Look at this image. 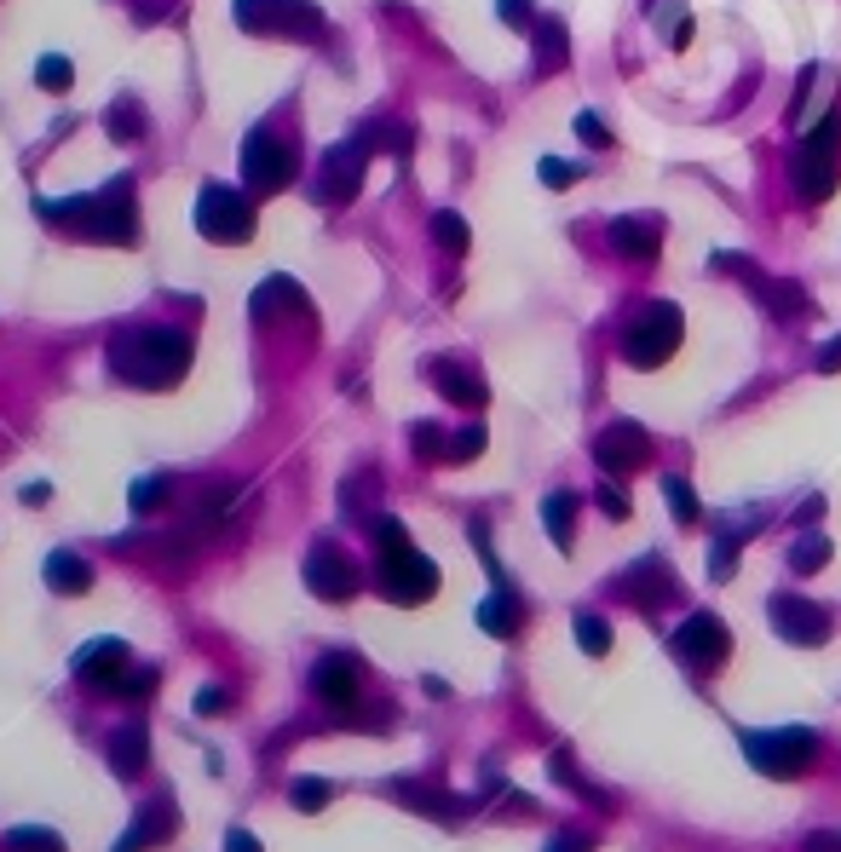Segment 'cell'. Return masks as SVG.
Listing matches in <instances>:
<instances>
[{
    "label": "cell",
    "instance_id": "6da1fadb",
    "mask_svg": "<svg viewBox=\"0 0 841 852\" xmlns=\"http://www.w3.org/2000/svg\"><path fill=\"white\" fill-rule=\"evenodd\" d=\"M110 369L145 392H167L190 369V334L185 329H127L110 340Z\"/></svg>",
    "mask_w": 841,
    "mask_h": 852
},
{
    "label": "cell",
    "instance_id": "7a4b0ae2",
    "mask_svg": "<svg viewBox=\"0 0 841 852\" xmlns=\"http://www.w3.org/2000/svg\"><path fill=\"white\" fill-rule=\"evenodd\" d=\"M36 214L63 225V231H81L92 243H133L139 236V219H133V179H110L98 196H58V202H36Z\"/></svg>",
    "mask_w": 841,
    "mask_h": 852
},
{
    "label": "cell",
    "instance_id": "3957f363",
    "mask_svg": "<svg viewBox=\"0 0 841 852\" xmlns=\"http://www.w3.org/2000/svg\"><path fill=\"white\" fill-rule=\"evenodd\" d=\"M841 179V116L830 110L813 133L801 139V150L790 156V190L801 202H830Z\"/></svg>",
    "mask_w": 841,
    "mask_h": 852
},
{
    "label": "cell",
    "instance_id": "277c9868",
    "mask_svg": "<svg viewBox=\"0 0 841 852\" xmlns=\"http://www.w3.org/2000/svg\"><path fill=\"white\" fill-rule=\"evenodd\" d=\"M681 340H686V317H681V305H668V300H652L640 317H634L623 329V358L634 369H657L681 352Z\"/></svg>",
    "mask_w": 841,
    "mask_h": 852
},
{
    "label": "cell",
    "instance_id": "5b68a950",
    "mask_svg": "<svg viewBox=\"0 0 841 852\" xmlns=\"http://www.w3.org/2000/svg\"><path fill=\"white\" fill-rule=\"evenodd\" d=\"M744 755L766 777H801L819 755V737L806 726H779V732H744Z\"/></svg>",
    "mask_w": 841,
    "mask_h": 852
},
{
    "label": "cell",
    "instance_id": "8992f818",
    "mask_svg": "<svg viewBox=\"0 0 841 852\" xmlns=\"http://www.w3.org/2000/svg\"><path fill=\"white\" fill-rule=\"evenodd\" d=\"M237 23L248 36H277V41L323 36V12L312 0H237Z\"/></svg>",
    "mask_w": 841,
    "mask_h": 852
},
{
    "label": "cell",
    "instance_id": "52a82bcc",
    "mask_svg": "<svg viewBox=\"0 0 841 852\" xmlns=\"http://www.w3.org/2000/svg\"><path fill=\"white\" fill-rule=\"evenodd\" d=\"M243 179L254 196H277L294 185V145L272 127H254L248 145H243Z\"/></svg>",
    "mask_w": 841,
    "mask_h": 852
},
{
    "label": "cell",
    "instance_id": "ba28073f",
    "mask_svg": "<svg viewBox=\"0 0 841 852\" xmlns=\"http://www.w3.org/2000/svg\"><path fill=\"white\" fill-rule=\"evenodd\" d=\"M196 231L208 236V243H248L254 236V202L231 185H202Z\"/></svg>",
    "mask_w": 841,
    "mask_h": 852
},
{
    "label": "cell",
    "instance_id": "9c48e42d",
    "mask_svg": "<svg viewBox=\"0 0 841 852\" xmlns=\"http://www.w3.org/2000/svg\"><path fill=\"white\" fill-rule=\"evenodd\" d=\"M715 271H726V277H744L750 294L766 305L772 317H784V323H795V317L813 312V305H806V294H801V283H779V277H766V271H761L755 259H744V254H715Z\"/></svg>",
    "mask_w": 841,
    "mask_h": 852
},
{
    "label": "cell",
    "instance_id": "30bf717a",
    "mask_svg": "<svg viewBox=\"0 0 841 852\" xmlns=\"http://www.w3.org/2000/svg\"><path fill=\"white\" fill-rule=\"evenodd\" d=\"M381 588L392 605H427L439 594V565L415 548H392V554H381Z\"/></svg>",
    "mask_w": 841,
    "mask_h": 852
},
{
    "label": "cell",
    "instance_id": "8fae6325",
    "mask_svg": "<svg viewBox=\"0 0 841 852\" xmlns=\"http://www.w3.org/2000/svg\"><path fill=\"white\" fill-rule=\"evenodd\" d=\"M675 657L681 663H692V668H721L726 657H732V634H726V623L715 617V610H697V617H686L681 628H675Z\"/></svg>",
    "mask_w": 841,
    "mask_h": 852
},
{
    "label": "cell",
    "instance_id": "7c38bea8",
    "mask_svg": "<svg viewBox=\"0 0 841 852\" xmlns=\"http://www.w3.org/2000/svg\"><path fill=\"white\" fill-rule=\"evenodd\" d=\"M594 461L612 472V479H628V472H640L652 461V438L640 421H612L599 438H594Z\"/></svg>",
    "mask_w": 841,
    "mask_h": 852
},
{
    "label": "cell",
    "instance_id": "4fadbf2b",
    "mask_svg": "<svg viewBox=\"0 0 841 852\" xmlns=\"http://www.w3.org/2000/svg\"><path fill=\"white\" fill-rule=\"evenodd\" d=\"M772 628H779L790 645H824L830 639V610L801 599V594H772Z\"/></svg>",
    "mask_w": 841,
    "mask_h": 852
},
{
    "label": "cell",
    "instance_id": "5bb4252c",
    "mask_svg": "<svg viewBox=\"0 0 841 852\" xmlns=\"http://www.w3.org/2000/svg\"><path fill=\"white\" fill-rule=\"evenodd\" d=\"M306 582H312V594H323V599H352L358 594V565L334 548V541H317L312 548V559H306Z\"/></svg>",
    "mask_w": 841,
    "mask_h": 852
},
{
    "label": "cell",
    "instance_id": "9a60e30c",
    "mask_svg": "<svg viewBox=\"0 0 841 852\" xmlns=\"http://www.w3.org/2000/svg\"><path fill=\"white\" fill-rule=\"evenodd\" d=\"M76 674L98 692H121L127 679V645L121 639H98V645H81L76 652Z\"/></svg>",
    "mask_w": 841,
    "mask_h": 852
},
{
    "label": "cell",
    "instance_id": "2e32d148",
    "mask_svg": "<svg viewBox=\"0 0 841 852\" xmlns=\"http://www.w3.org/2000/svg\"><path fill=\"white\" fill-rule=\"evenodd\" d=\"M363 150L358 145H334L329 156H323V174H317V196L323 202H352L358 196V185H363Z\"/></svg>",
    "mask_w": 841,
    "mask_h": 852
},
{
    "label": "cell",
    "instance_id": "e0dca14e",
    "mask_svg": "<svg viewBox=\"0 0 841 852\" xmlns=\"http://www.w3.org/2000/svg\"><path fill=\"white\" fill-rule=\"evenodd\" d=\"M312 692L329 703V708H358V663L352 657H323L312 668Z\"/></svg>",
    "mask_w": 841,
    "mask_h": 852
},
{
    "label": "cell",
    "instance_id": "ac0fdd59",
    "mask_svg": "<svg viewBox=\"0 0 841 852\" xmlns=\"http://www.w3.org/2000/svg\"><path fill=\"white\" fill-rule=\"evenodd\" d=\"M612 248H617L623 259H657L663 225H657V219H640V214H623V219H612Z\"/></svg>",
    "mask_w": 841,
    "mask_h": 852
},
{
    "label": "cell",
    "instance_id": "d6986e66",
    "mask_svg": "<svg viewBox=\"0 0 841 852\" xmlns=\"http://www.w3.org/2000/svg\"><path fill=\"white\" fill-rule=\"evenodd\" d=\"M427 374H432V381H439V392L450 398V403H467V409H485V381H479V374L473 369H467V363H450V358H439V363H427Z\"/></svg>",
    "mask_w": 841,
    "mask_h": 852
},
{
    "label": "cell",
    "instance_id": "ffe728a7",
    "mask_svg": "<svg viewBox=\"0 0 841 852\" xmlns=\"http://www.w3.org/2000/svg\"><path fill=\"white\" fill-rule=\"evenodd\" d=\"M283 312L306 317V312H312V300L300 294L294 277H265V283L254 288V317H283Z\"/></svg>",
    "mask_w": 841,
    "mask_h": 852
},
{
    "label": "cell",
    "instance_id": "44dd1931",
    "mask_svg": "<svg viewBox=\"0 0 841 852\" xmlns=\"http://www.w3.org/2000/svg\"><path fill=\"white\" fill-rule=\"evenodd\" d=\"M628 599H640V605H663L668 594H675V576H668L663 559H646V565H634V576L623 582Z\"/></svg>",
    "mask_w": 841,
    "mask_h": 852
},
{
    "label": "cell",
    "instance_id": "7402d4cb",
    "mask_svg": "<svg viewBox=\"0 0 841 852\" xmlns=\"http://www.w3.org/2000/svg\"><path fill=\"white\" fill-rule=\"evenodd\" d=\"M47 582H52V594H87L92 588V565L81 554H70V548H58L47 559Z\"/></svg>",
    "mask_w": 841,
    "mask_h": 852
},
{
    "label": "cell",
    "instance_id": "603a6c76",
    "mask_svg": "<svg viewBox=\"0 0 841 852\" xmlns=\"http://www.w3.org/2000/svg\"><path fill=\"white\" fill-rule=\"evenodd\" d=\"M519 623H525V610H519V599H514L508 588H496V594L479 605V628H485V634H496V639L519 634Z\"/></svg>",
    "mask_w": 841,
    "mask_h": 852
},
{
    "label": "cell",
    "instance_id": "cb8c5ba5",
    "mask_svg": "<svg viewBox=\"0 0 841 852\" xmlns=\"http://www.w3.org/2000/svg\"><path fill=\"white\" fill-rule=\"evenodd\" d=\"M542 525H548V536H554V548L570 554V536H577V496H570V490H554V496L542 501Z\"/></svg>",
    "mask_w": 841,
    "mask_h": 852
},
{
    "label": "cell",
    "instance_id": "d4e9b609",
    "mask_svg": "<svg viewBox=\"0 0 841 852\" xmlns=\"http://www.w3.org/2000/svg\"><path fill=\"white\" fill-rule=\"evenodd\" d=\"M145 755H150V732H145V726H121L116 743H110V766L133 777V772L145 766Z\"/></svg>",
    "mask_w": 841,
    "mask_h": 852
},
{
    "label": "cell",
    "instance_id": "484cf974",
    "mask_svg": "<svg viewBox=\"0 0 841 852\" xmlns=\"http://www.w3.org/2000/svg\"><path fill=\"white\" fill-rule=\"evenodd\" d=\"M358 150H363V156H375V150H387V156H403V150H410V133L375 116V121H363V127H358Z\"/></svg>",
    "mask_w": 841,
    "mask_h": 852
},
{
    "label": "cell",
    "instance_id": "4316f807",
    "mask_svg": "<svg viewBox=\"0 0 841 852\" xmlns=\"http://www.w3.org/2000/svg\"><path fill=\"white\" fill-rule=\"evenodd\" d=\"M167 830H174V806H167V801H150V806H145V824L121 841V852H145V846L167 841Z\"/></svg>",
    "mask_w": 841,
    "mask_h": 852
},
{
    "label": "cell",
    "instance_id": "83f0119b",
    "mask_svg": "<svg viewBox=\"0 0 841 852\" xmlns=\"http://www.w3.org/2000/svg\"><path fill=\"white\" fill-rule=\"evenodd\" d=\"M536 58H542V70H565L570 41H565V23L559 18H548L542 29H536Z\"/></svg>",
    "mask_w": 841,
    "mask_h": 852
},
{
    "label": "cell",
    "instance_id": "f1b7e54d",
    "mask_svg": "<svg viewBox=\"0 0 841 852\" xmlns=\"http://www.w3.org/2000/svg\"><path fill=\"white\" fill-rule=\"evenodd\" d=\"M830 565V536H819V530H806L795 548H790V570H801V576H813V570H824Z\"/></svg>",
    "mask_w": 841,
    "mask_h": 852
},
{
    "label": "cell",
    "instance_id": "f546056e",
    "mask_svg": "<svg viewBox=\"0 0 841 852\" xmlns=\"http://www.w3.org/2000/svg\"><path fill=\"white\" fill-rule=\"evenodd\" d=\"M663 496H668V513H675L681 525H697V519H703V507H697V490L681 479V472H668V479H663Z\"/></svg>",
    "mask_w": 841,
    "mask_h": 852
},
{
    "label": "cell",
    "instance_id": "4dcf8cb0",
    "mask_svg": "<svg viewBox=\"0 0 841 852\" xmlns=\"http://www.w3.org/2000/svg\"><path fill=\"white\" fill-rule=\"evenodd\" d=\"M432 243H439L444 254H467V243H473V231H467V219L461 214H432Z\"/></svg>",
    "mask_w": 841,
    "mask_h": 852
},
{
    "label": "cell",
    "instance_id": "1f68e13d",
    "mask_svg": "<svg viewBox=\"0 0 841 852\" xmlns=\"http://www.w3.org/2000/svg\"><path fill=\"white\" fill-rule=\"evenodd\" d=\"M657 29L668 36V47H686V41H692V12H686V0H657Z\"/></svg>",
    "mask_w": 841,
    "mask_h": 852
},
{
    "label": "cell",
    "instance_id": "d6a6232c",
    "mask_svg": "<svg viewBox=\"0 0 841 852\" xmlns=\"http://www.w3.org/2000/svg\"><path fill=\"white\" fill-rule=\"evenodd\" d=\"M577 645L588 657H605V652H612V623L594 617V610H583V617H577Z\"/></svg>",
    "mask_w": 841,
    "mask_h": 852
},
{
    "label": "cell",
    "instance_id": "836d02e7",
    "mask_svg": "<svg viewBox=\"0 0 841 852\" xmlns=\"http://www.w3.org/2000/svg\"><path fill=\"white\" fill-rule=\"evenodd\" d=\"M7 852H63V841H58V830L29 824V830H12L7 835Z\"/></svg>",
    "mask_w": 841,
    "mask_h": 852
},
{
    "label": "cell",
    "instance_id": "e575fe53",
    "mask_svg": "<svg viewBox=\"0 0 841 852\" xmlns=\"http://www.w3.org/2000/svg\"><path fill=\"white\" fill-rule=\"evenodd\" d=\"M36 81H41L47 92H70V81H76L70 58H63V52H47V58L36 63Z\"/></svg>",
    "mask_w": 841,
    "mask_h": 852
},
{
    "label": "cell",
    "instance_id": "d590c367",
    "mask_svg": "<svg viewBox=\"0 0 841 852\" xmlns=\"http://www.w3.org/2000/svg\"><path fill=\"white\" fill-rule=\"evenodd\" d=\"M410 444H415V456H427V461H439V456L450 461V438L432 427V421H415V427H410Z\"/></svg>",
    "mask_w": 841,
    "mask_h": 852
},
{
    "label": "cell",
    "instance_id": "8d00e7d4",
    "mask_svg": "<svg viewBox=\"0 0 841 852\" xmlns=\"http://www.w3.org/2000/svg\"><path fill=\"white\" fill-rule=\"evenodd\" d=\"M139 133H145V116L133 110V105H116V110H110V139H116V145L139 139Z\"/></svg>",
    "mask_w": 841,
    "mask_h": 852
},
{
    "label": "cell",
    "instance_id": "74e56055",
    "mask_svg": "<svg viewBox=\"0 0 841 852\" xmlns=\"http://www.w3.org/2000/svg\"><path fill=\"white\" fill-rule=\"evenodd\" d=\"M329 795H334V790H329L323 777H300V783H294V806H300V812H317V806H329Z\"/></svg>",
    "mask_w": 841,
    "mask_h": 852
},
{
    "label": "cell",
    "instance_id": "f35d334b",
    "mask_svg": "<svg viewBox=\"0 0 841 852\" xmlns=\"http://www.w3.org/2000/svg\"><path fill=\"white\" fill-rule=\"evenodd\" d=\"M732 570H737V541L721 536V541H715V554H710V576H715V582H726Z\"/></svg>",
    "mask_w": 841,
    "mask_h": 852
},
{
    "label": "cell",
    "instance_id": "ab89813d",
    "mask_svg": "<svg viewBox=\"0 0 841 852\" xmlns=\"http://www.w3.org/2000/svg\"><path fill=\"white\" fill-rule=\"evenodd\" d=\"M485 450V427H467L461 438H450V461H473Z\"/></svg>",
    "mask_w": 841,
    "mask_h": 852
},
{
    "label": "cell",
    "instance_id": "60d3db41",
    "mask_svg": "<svg viewBox=\"0 0 841 852\" xmlns=\"http://www.w3.org/2000/svg\"><path fill=\"white\" fill-rule=\"evenodd\" d=\"M577 139H583V145H594V150H612V133H605V121H599V116H577Z\"/></svg>",
    "mask_w": 841,
    "mask_h": 852
},
{
    "label": "cell",
    "instance_id": "b9f144b4",
    "mask_svg": "<svg viewBox=\"0 0 841 852\" xmlns=\"http://www.w3.org/2000/svg\"><path fill=\"white\" fill-rule=\"evenodd\" d=\"M542 185H554V190H565V185H577V167H570V161H542Z\"/></svg>",
    "mask_w": 841,
    "mask_h": 852
},
{
    "label": "cell",
    "instance_id": "7bdbcfd3",
    "mask_svg": "<svg viewBox=\"0 0 841 852\" xmlns=\"http://www.w3.org/2000/svg\"><path fill=\"white\" fill-rule=\"evenodd\" d=\"M150 692H156V674H150V668H139V674L127 668V679H121V697H150Z\"/></svg>",
    "mask_w": 841,
    "mask_h": 852
},
{
    "label": "cell",
    "instance_id": "ee69618b",
    "mask_svg": "<svg viewBox=\"0 0 841 852\" xmlns=\"http://www.w3.org/2000/svg\"><path fill=\"white\" fill-rule=\"evenodd\" d=\"M156 501H162V479H145V484H133V513H150Z\"/></svg>",
    "mask_w": 841,
    "mask_h": 852
},
{
    "label": "cell",
    "instance_id": "f6af8a7d",
    "mask_svg": "<svg viewBox=\"0 0 841 852\" xmlns=\"http://www.w3.org/2000/svg\"><path fill=\"white\" fill-rule=\"evenodd\" d=\"M599 507H605L612 519H628V496H623L617 484H605V490H599Z\"/></svg>",
    "mask_w": 841,
    "mask_h": 852
},
{
    "label": "cell",
    "instance_id": "bcb514c9",
    "mask_svg": "<svg viewBox=\"0 0 841 852\" xmlns=\"http://www.w3.org/2000/svg\"><path fill=\"white\" fill-rule=\"evenodd\" d=\"M501 18L514 29H530V0H501Z\"/></svg>",
    "mask_w": 841,
    "mask_h": 852
},
{
    "label": "cell",
    "instance_id": "7dc6e473",
    "mask_svg": "<svg viewBox=\"0 0 841 852\" xmlns=\"http://www.w3.org/2000/svg\"><path fill=\"white\" fill-rule=\"evenodd\" d=\"M542 852H594V841L588 835H554Z\"/></svg>",
    "mask_w": 841,
    "mask_h": 852
},
{
    "label": "cell",
    "instance_id": "c3c4849f",
    "mask_svg": "<svg viewBox=\"0 0 841 852\" xmlns=\"http://www.w3.org/2000/svg\"><path fill=\"white\" fill-rule=\"evenodd\" d=\"M801 852H841V835H835V830H819V835H806Z\"/></svg>",
    "mask_w": 841,
    "mask_h": 852
},
{
    "label": "cell",
    "instance_id": "681fc988",
    "mask_svg": "<svg viewBox=\"0 0 841 852\" xmlns=\"http://www.w3.org/2000/svg\"><path fill=\"white\" fill-rule=\"evenodd\" d=\"M219 708H225V692H219V686L196 692V714H219Z\"/></svg>",
    "mask_w": 841,
    "mask_h": 852
},
{
    "label": "cell",
    "instance_id": "f907efd6",
    "mask_svg": "<svg viewBox=\"0 0 841 852\" xmlns=\"http://www.w3.org/2000/svg\"><path fill=\"white\" fill-rule=\"evenodd\" d=\"M835 369H841V334H835L830 346L819 352V374H835Z\"/></svg>",
    "mask_w": 841,
    "mask_h": 852
},
{
    "label": "cell",
    "instance_id": "816d5d0a",
    "mask_svg": "<svg viewBox=\"0 0 841 852\" xmlns=\"http://www.w3.org/2000/svg\"><path fill=\"white\" fill-rule=\"evenodd\" d=\"M225 846H231V852H260V841H254L248 830H231V835H225Z\"/></svg>",
    "mask_w": 841,
    "mask_h": 852
},
{
    "label": "cell",
    "instance_id": "f5cc1de1",
    "mask_svg": "<svg viewBox=\"0 0 841 852\" xmlns=\"http://www.w3.org/2000/svg\"><path fill=\"white\" fill-rule=\"evenodd\" d=\"M47 496H52V490H47V484H23V501H29V507H41V501H47Z\"/></svg>",
    "mask_w": 841,
    "mask_h": 852
}]
</instances>
